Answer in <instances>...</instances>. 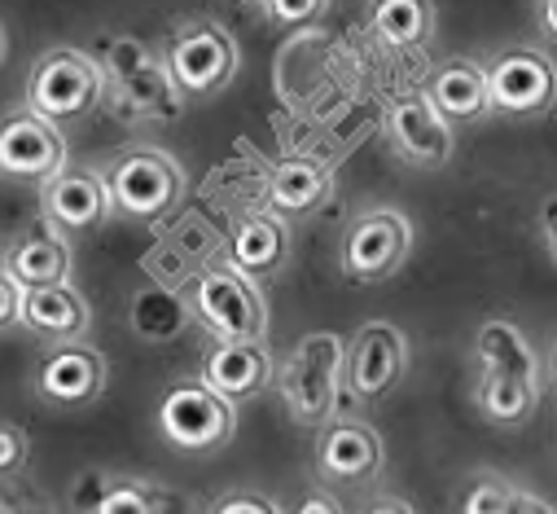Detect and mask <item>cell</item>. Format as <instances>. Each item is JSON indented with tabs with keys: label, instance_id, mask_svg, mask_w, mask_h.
Listing matches in <instances>:
<instances>
[{
	"label": "cell",
	"instance_id": "obj_1",
	"mask_svg": "<svg viewBox=\"0 0 557 514\" xmlns=\"http://www.w3.org/2000/svg\"><path fill=\"white\" fill-rule=\"evenodd\" d=\"M343 388H347V339L334 330H308L286 360L276 365V392H282L286 418L304 431L330 427L343 409Z\"/></svg>",
	"mask_w": 557,
	"mask_h": 514
},
{
	"label": "cell",
	"instance_id": "obj_2",
	"mask_svg": "<svg viewBox=\"0 0 557 514\" xmlns=\"http://www.w3.org/2000/svg\"><path fill=\"white\" fill-rule=\"evenodd\" d=\"M101 66L110 75L114 110L127 119H176L185 110V93L168 66L146 40L136 36H106L101 40Z\"/></svg>",
	"mask_w": 557,
	"mask_h": 514
},
{
	"label": "cell",
	"instance_id": "obj_3",
	"mask_svg": "<svg viewBox=\"0 0 557 514\" xmlns=\"http://www.w3.org/2000/svg\"><path fill=\"white\" fill-rule=\"evenodd\" d=\"M154 431L168 449L185 457H207V453H220L237 436V405L220 396L202 374L176 378L168 382L154 405Z\"/></svg>",
	"mask_w": 557,
	"mask_h": 514
},
{
	"label": "cell",
	"instance_id": "obj_4",
	"mask_svg": "<svg viewBox=\"0 0 557 514\" xmlns=\"http://www.w3.org/2000/svg\"><path fill=\"white\" fill-rule=\"evenodd\" d=\"M106 97H110V75L101 66V58L71 49V45L45 49L27 75V106L62 127L97 114V106Z\"/></svg>",
	"mask_w": 557,
	"mask_h": 514
},
{
	"label": "cell",
	"instance_id": "obj_5",
	"mask_svg": "<svg viewBox=\"0 0 557 514\" xmlns=\"http://www.w3.org/2000/svg\"><path fill=\"white\" fill-rule=\"evenodd\" d=\"M106 185H110L114 211L123 220L159 224L185 198V168L176 163V155H168L159 146H132L110 159Z\"/></svg>",
	"mask_w": 557,
	"mask_h": 514
},
{
	"label": "cell",
	"instance_id": "obj_6",
	"mask_svg": "<svg viewBox=\"0 0 557 514\" xmlns=\"http://www.w3.org/2000/svg\"><path fill=\"white\" fill-rule=\"evenodd\" d=\"M189 308L211 339H268L263 291L233 260H215L194 278Z\"/></svg>",
	"mask_w": 557,
	"mask_h": 514
},
{
	"label": "cell",
	"instance_id": "obj_7",
	"mask_svg": "<svg viewBox=\"0 0 557 514\" xmlns=\"http://www.w3.org/2000/svg\"><path fill=\"white\" fill-rule=\"evenodd\" d=\"M163 58L189 101H207V97L224 93L242 71L237 36L215 19H185L172 32Z\"/></svg>",
	"mask_w": 557,
	"mask_h": 514
},
{
	"label": "cell",
	"instance_id": "obj_8",
	"mask_svg": "<svg viewBox=\"0 0 557 514\" xmlns=\"http://www.w3.org/2000/svg\"><path fill=\"white\" fill-rule=\"evenodd\" d=\"M412 255V220L395 207L360 211L338 242V273L356 286L391 282Z\"/></svg>",
	"mask_w": 557,
	"mask_h": 514
},
{
	"label": "cell",
	"instance_id": "obj_9",
	"mask_svg": "<svg viewBox=\"0 0 557 514\" xmlns=\"http://www.w3.org/2000/svg\"><path fill=\"white\" fill-rule=\"evenodd\" d=\"M110 382V360L88 343V339H71V343H53L45 352V360L32 374V388L49 409L62 414H79L92 409L106 396Z\"/></svg>",
	"mask_w": 557,
	"mask_h": 514
},
{
	"label": "cell",
	"instance_id": "obj_10",
	"mask_svg": "<svg viewBox=\"0 0 557 514\" xmlns=\"http://www.w3.org/2000/svg\"><path fill=\"white\" fill-rule=\"evenodd\" d=\"M408 374V334L395 321H364L347 339V392L356 405H382Z\"/></svg>",
	"mask_w": 557,
	"mask_h": 514
},
{
	"label": "cell",
	"instance_id": "obj_11",
	"mask_svg": "<svg viewBox=\"0 0 557 514\" xmlns=\"http://www.w3.org/2000/svg\"><path fill=\"white\" fill-rule=\"evenodd\" d=\"M492 106L505 119H540L557 106V62L535 45L500 49L487 62Z\"/></svg>",
	"mask_w": 557,
	"mask_h": 514
},
{
	"label": "cell",
	"instance_id": "obj_12",
	"mask_svg": "<svg viewBox=\"0 0 557 514\" xmlns=\"http://www.w3.org/2000/svg\"><path fill=\"white\" fill-rule=\"evenodd\" d=\"M66 155L71 150H66V137H62V123L45 119L32 106L10 110L5 123H0V172H5V181L45 185L62 168H71Z\"/></svg>",
	"mask_w": 557,
	"mask_h": 514
},
{
	"label": "cell",
	"instance_id": "obj_13",
	"mask_svg": "<svg viewBox=\"0 0 557 514\" xmlns=\"http://www.w3.org/2000/svg\"><path fill=\"white\" fill-rule=\"evenodd\" d=\"M386 137L408 168L435 172V168H448L457 155V127L440 114L431 93H399L386 106Z\"/></svg>",
	"mask_w": 557,
	"mask_h": 514
},
{
	"label": "cell",
	"instance_id": "obj_14",
	"mask_svg": "<svg viewBox=\"0 0 557 514\" xmlns=\"http://www.w3.org/2000/svg\"><path fill=\"white\" fill-rule=\"evenodd\" d=\"M386 470V440L373 423L356 414H338L317 431V479L330 488L373 484Z\"/></svg>",
	"mask_w": 557,
	"mask_h": 514
},
{
	"label": "cell",
	"instance_id": "obj_15",
	"mask_svg": "<svg viewBox=\"0 0 557 514\" xmlns=\"http://www.w3.org/2000/svg\"><path fill=\"white\" fill-rule=\"evenodd\" d=\"M40 216L58 233H92L114 216V198L106 185V172L92 168H62L53 181L40 185Z\"/></svg>",
	"mask_w": 557,
	"mask_h": 514
},
{
	"label": "cell",
	"instance_id": "obj_16",
	"mask_svg": "<svg viewBox=\"0 0 557 514\" xmlns=\"http://www.w3.org/2000/svg\"><path fill=\"white\" fill-rule=\"evenodd\" d=\"M202 378L233 405H246L276 388V360L263 339H211L202 347Z\"/></svg>",
	"mask_w": 557,
	"mask_h": 514
},
{
	"label": "cell",
	"instance_id": "obj_17",
	"mask_svg": "<svg viewBox=\"0 0 557 514\" xmlns=\"http://www.w3.org/2000/svg\"><path fill=\"white\" fill-rule=\"evenodd\" d=\"M224 260H233L246 278L268 282L290 265V229L272 207L263 211H246L233 220L228 237H224Z\"/></svg>",
	"mask_w": 557,
	"mask_h": 514
},
{
	"label": "cell",
	"instance_id": "obj_18",
	"mask_svg": "<svg viewBox=\"0 0 557 514\" xmlns=\"http://www.w3.org/2000/svg\"><path fill=\"white\" fill-rule=\"evenodd\" d=\"M426 93H431V101L440 106V114L453 127H470V123H483L487 114H496L487 66L474 62V58H448V62H440L435 75H431V84H426Z\"/></svg>",
	"mask_w": 557,
	"mask_h": 514
},
{
	"label": "cell",
	"instance_id": "obj_19",
	"mask_svg": "<svg viewBox=\"0 0 557 514\" xmlns=\"http://www.w3.org/2000/svg\"><path fill=\"white\" fill-rule=\"evenodd\" d=\"M334 194V168L317 155H290L268 172V207L276 216H312Z\"/></svg>",
	"mask_w": 557,
	"mask_h": 514
},
{
	"label": "cell",
	"instance_id": "obj_20",
	"mask_svg": "<svg viewBox=\"0 0 557 514\" xmlns=\"http://www.w3.org/2000/svg\"><path fill=\"white\" fill-rule=\"evenodd\" d=\"M5 273L18 278L27 291L71 282V246H66V233H58L53 224L23 229L5 246Z\"/></svg>",
	"mask_w": 557,
	"mask_h": 514
},
{
	"label": "cell",
	"instance_id": "obj_21",
	"mask_svg": "<svg viewBox=\"0 0 557 514\" xmlns=\"http://www.w3.org/2000/svg\"><path fill=\"white\" fill-rule=\"evenodd\" d=\"M23 330L45 339V343H71V339H88L92 330V308L88 299L62 282V286H40L27 295V313H23Z\"/></svg>",
	"mask_w": 557,
	"mask_h": 514
},
{
	"label": "cell",
	"instance_id": "obj_22",
	"mask_svg": "<svg viewBox=\"0 0 557 514\" xmlns=\"http://www.w3.org/2000/svg\"><path fill=\"white\" fill-rule=\"evenodd\" d=\"M540 396H544L540 378L479 369V382H474V409H479V418L492 423V427H505V431L527 427L535 418V409H540Z\"/></svg>",
	"mask_w": 557,
	"mask_h": 514
},
{
	"label": "cell",
	"instance_id": "obj_23",
	"mask_svg": "<svg viewBox=\"0 0 557 514\" xmlns=\"http://www.w3.org/2000/svg\"><path fill=\"white\" fill-rule=\"evenodd\" d=\"M474 356H479V369H487V374H518V378H540V382L548 374V360L540 356L531 334L505 317H492L479 326Z\"/></svg>",
	"mask_w": 557,
	"mask_h": 514
},
{
	"label": "cell",
	"instance_id": "obj_24",
	"mask_svg": "<svg viewBox=\"0 0 557 514\" xmlns=\"http://www.w3.org/2000/svg\"><path fill=\"white\" fill-rule=\"evenodd\" d=\"M369 32L395 53L426 49L435 40V0H369Z\"/></svg>",
	"mask_w": 557,
	"mask_h": 514
},
{
	"label": "cell",
	"instance_id": "obj_25",
	"mask_svg": "<svg viewBox=\"0 0 557 514\" xmlns=\"http://www.w3.org/2000/svg\"><path fill=\"white\" fill-rule=\"evenodd\" d=\"M127 326L141 343H176L194 326V308H189V299L172 295L168 286H141L132 295Z\"/></svg>",
	"mask_w": 557,
	"mask_h": 514
},
{
	"label": "cell",
	"instance_id": "obj_26",
	"mask_svg": "<svg viewBox=\"0 0 557 514\" xmlns=\"http://www.w3.org/2000/svg\"><path fill=\"white\" fill-rule=\"evenodd\" d=\"M518 484L505 479L500 470H474L466 484H461V497H457V514H513L518 505Z\"/></svg>",
	"mask_w": 557,
	"mask_h": 514
},
{
	"label": "cell",
	"instance_id": "obj_27",
	"mask_svg": "<svg viewBox=\"0 0 557 514\" xmlns=\"http://www.w3.org/2000/svg\"><path fill=\"white\" fill-rule=\"evenodd\" d=\"M92 514H163V492L150 488L146 479L114 475Z\"/></svg>",
	"mask_w": 557,
	"mask_h": 514
},
{
	"label": "cell",
	"instance_id": "obj_28",
	"mask_svg": "<svg viewBox=\"0 0 557 514\" xmlns=\"http://www.w3.org/2000/svg\"><path fill=\"white\" fill-rule=\"evenodd\" d=\"M334 0H263V14L272 27H312L330 14Z\"/></svg>",
	"mask_w": 557,
	"mask_h": 514
},
{
	"label": "cell",
	"instance_id": "obj_29",
	"mask_svg": "<svg viewBox=\"0 0 557 514\" xmlns=\"http://www.w3.org/2000/svg\"><path fill=\"white\" fill-rule=\"evenodd\" d=\"M202 514H286V510L276 505L268 492H259V488H228Z\"/></svg>",
	"mask_w": 557,
	"mask_h": 514
},
{
	"label": "cell",
	"instance_id": "obj_30",
	"mask_svg": "<svg viewBox=\"0 0 557 514\" xmlns=\"http://www.w3.org/2000/svg\"><path fill=\"white\" fill-rule=\"evenodd\" d=\"M32 457V444H27V431L18 423H5L0 427V475L14 479Z\"/></svg>",
	"mask_w": 557,
	"mask_h": 514
},
{
	"label": "cell",
	"instance_id": "obj_31",
	"mask_svg": "<svg viewBox=\"0 0 557 514\" xmlns=\"http://www.w3.org/2000/svg\"><path fill=\"white\" fill-rule=\"evenodd\" d=\"M27 286L10 273H0V326H5V334L23 330V313H27Z\"/></svg>",
	"mask_w": 557,
	"mask_h": 514
},
{
	"label": "cell",
	"instance_id": "obj_32",
	"mask_svg": "<svg viewBox=\"0 0 557 514\" xmlns=\"http://www.w3.org/2000/svg\"><path fill=\"white\" fill-rule=\"evenodd\" d=\"M110 479H114V475H101V470H84V475L75 479V488H71V505H75V514H92V510H97V501L106 497Z\"/></svg>",
	"mask_w": 557,
	"mask_h": 514
},
{
	"label": "cell",
	"instance_id": "obj_33",
	"mask_svg": "<svg viewBox=\"0 0 557 514\" xmlns=\"http://www.w3.org/2000/svg\"><path fill=\"white\" fill-rule=\"evenodd\" d=\"M286 514H347V505L330 492V484H312V488L299 492V501Z\"/></svg>",
	"mask_w": 557,
	"mask_h": 514
},
{
	"label": "cell",
	"instance_id": "obj_34",
	"mask_svg": "<svg viewBox=\"0 0 557 514\" xmlns=\"http://www.w3.org/2000/svg\"><path fill=\"white\" fill-rule=\"evenodd\" d=\"M360 514H417V510H412V501H404V497L377 492V497H369V501L360 505Z\"/></svg>",
	"mask_w": 557,
	"mask_h": 514
},
{
	"label": "cell",
	"instance_id": "obj_35",
	"mask_svg": "<svg viewBox=\"0 0 557 514\" xmlns=\"http://www.w3.org/2000/svg\"><path fill=\"white\" fill-rule=\"evenodd\" d=\"M513 514H557V505L522 488V492H518V505H513Z\"/></svg>",
	"mask_w": 557,
	"mask_h": 514
},
{
	"label": "cell",
	"instance_id": "obj_36",
	"mask_svg": "<svg viewBox=\"0 0 557 514\" xmlns=\"http://www.w3.org/2000/svg\"><path fill=\"white\" fill-rule=\"evenodd\" d=\"M540 32L544 40H557V0H540Z\"/></svg>",
	"mask_w": 557,
	"mask_h": 514
},
{
	"label": "cell",
	"instance_id": "obj_37",
	"mask_svg": "<svg viewBox=\"0 0 557 514\" xmlns=\"http://www.w3.org/2000/svg\"><path fill=\"white\" fill-rule=\"evenodd\" d=\"M544 237H548V250H553V260H557V203L548 211V224H544Z\"/></svg>",
	"mask_w": 557,
	"mask_h": 514
},
{
	"label": "cell",
	"instance_id": "obj_38",
	"mask_svg": "<svg viewBox=\"0 0 557 514\" xmlns=\"http://www.w3.org/2000/svg\"><path fill=\"white\" fill-rule=\"evenodd\" d=\"M548 378H553V388H557V339H553V347H548Z\"/></svg>",
	"mask_w": 557,
	"mask_h": 514
},
{
	"label": "cell",
	"instance_id": "obj_39",
	"mask_svg": "<svg viewBox=\"0 0 557 514\" xmlns=\"http://www.w3.org/2000/svg\"><path fill=\"white\" fill-rule=\"evenodd\" d=\"M250 5H263V0H250Z\"/></svg>",
	"mask_w": 557,
	"mask_h": 514
}]
</instances>
